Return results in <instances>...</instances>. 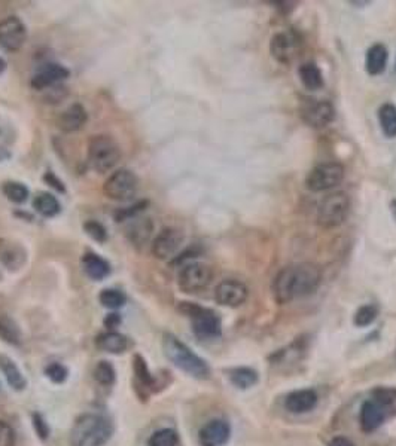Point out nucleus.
Listing matches in <instances>:
<instances>
[{
    "instance_id": "a18cd8bd",
    "label": "nucleus",
    "mask_w": 396,
    "mask_h": 446,
    "mask_svg": "<svg viewBox=\"0 0 396 446\" xmlns=\"http://www.w3.org/2000/svg\"><path fill=\"white\" fill-rule=\"evenodd\" d=\"M390 210H392V214H393V218L396 221V199H393V201L390 203Z\"/></svg>"
},
{
    "instance_id": "7c9ffc66",
    "label": "nucleus",
    "mask_w": 396,
    "mask_h": 446,
    "mask_svg": "<svg viewBox=\"0 0 396 446\" xmlns=\"http://www.w3.org/2000/svg\"><path fill=\"white\" fill-rule=\"evenodd\" d=\"M2 192L9 199V201H12L15 204L26 203L27 198H28V194H30L26 184L20 183V182H12V180L4 183Z\"/></svg>"
},
{
    "instance_id": "5701e85b",
    "label": "nucleus",
    "mask_w": 396,
    "mask_h": 446,
    "mask_svg": "<svg viewBox=\"0 0 396 446\" xmlns=\"http://www.w3.org/2000/svg\"><path fill=\"white\" fill-rule=\"evenodd\" d=\"M82 269L84 272L89 277L91 280H96V281H100L103 279H106V277L109 275L111 272V267L109 264L106 262V260L103 257H100L99 255L96 253H85L82 256Z\"/></svg>"
},
{
    "instance_id": "58836bf2",
    "label": "nucleus",
    "mask_w": 396,
    "mask_h": 446,
    "mask_svg": "<svg viewBox=\"0 0 396 446\" xmlns=\"http://www.w3.org/2000/svg\"><path fill=\"white\" fill-rule=\"evenodd\" d=\"M0 446H15V433L12 427L0 420Z\"/></svg>"
},
{
    "instance_id": "1a4fd4ad",
    "label": "nucleus",
    "mask_w": 396,
    "mask_h": 446,
    "mask_svg": "<svg viewBox=\"0 0 396 446\" xmlns=\"http://www.w3.org/2000/svg\"><path fill=\"white\" fill-rule=\"evenodd\" d=\"M213 269L203 262H189L180 268L177 275L179 289L185 294H198L210 286Z\"/></svg>"
},
{
    "instance_id": "473e14b6",
    "label": "nucleus",
    "mask_w": 396,
    "mask_h": 446,
    "mask_svg": "<svg viewBox=\"0 0 396 446\" xmlns=\"http://www.w3.org/2000/svg\"><path fill=\"white\" fill-rule=\"evenodd\" d=\"M133 369H134L136 379L139 381L141 386H143L145 389L152 387V384H154V378H152L149 369H148V364L142 356H139V355L134 356Z\"/></svg>"
},
{
    "instance_id": "9b49d317",
    "label": "nucleus",
    "mask_w": 396,
    "mask_h": 446,
    "mask_svg": "<svg viewBox=\"0 0 396 446\" xmlns=\"http://www.w3.org/2000/svg\"><path fill=\"white\" fill-rule=\"evenodd\" d=\"M27 40V27L15 15L0 21V46L5 51L17 52Z\"/></svg>"
},
{
    "instance_id": "2eb2a0df",
    "label": "nucleus",
    "mask_w": 396,
    "mask_h": 446,
    "mask_svg": "<svg viewBox=\"0 0 396 446\" xmlns=\"http://www.w3.org/2000/svg\"><path fill=\"white\" fill-rule=\"evenodd\" d=\"M27 260V252L23 244L9 238H0V264L9 271L23 268Z\"/></svg>"
},
{
    "instance_id": "cd10ccee",
    "label": "nucleus",
    "mask_w": 396,
    "mask_h": 446,
    "mask_svg": "<svg viewBox=\"0 0 396 446\" xmlns=\"http://www.w3.org/2000/svg\"><path fill=\"white\" fill-rule=\"evenodd\" d=\"M378 121L386 137H396V106H393L392 103H385L380 106Z\"/></svg>"
},
{
    "instance_id": "e433bc0d",
    "label": "nucleus",
    "mask_w": 396,
    "mask_h": 446,
    "mask_svg": "<svg viewBox=\"0 0 396 446\" xmlns=\"http://www.w3.org/2000/svg\"><path fill=\"white\" fill-rule=\"evenodd\" d=\"M84 230L91 240H94L100 244L106 242V240H108V230H106V228L97 221H87L84 223Z\"/></svg>"
},
{
    "instance_id": "f8f14e48",
    "label": "nucleus",
    "mask_w": 396,
    "mask_h": 446,
    "mask_svg": "<svg viewBox=\"0 0 396 446\" xmlns=\"http://www.w3.org/2000/svg\"><path fill=\"white\" fill-rule=\"evenodd\" d=\"M301 118L312 128H325L335 119V107L328 100H313L301 107Z\"/></svg>"
},
{
    "instance_id": "37998d69",
    "label": "nucleus",
    "mask_w": 396,
    "mask_h": 446,
    "mask_svg": "<svg viewBox=\"0 0 396 446\" xmlns=\"http://www.w3.org/2000/svg\"><path fill=\"white\" fill-rule=\"evenodd\" d=\"M328 446H355L352 443V440H348L347 437H343V436H339V437H334Z\"/></svg>"
},
{
    "instance_id": "de8ad7c7",
    "label": "nucleus",
    "mask_w": 396,
    "mask_h": 446,
    "mask_svg": "<svg viewBox=\"0 0 396 446\" xmlns=\"http://www.w3.org/2000/svg\"><path fill=\"white\" fill-rule=\"evenodd\" d=\"M395 69H396V67H395Z\"/></svg>"
},
{
    "instance_id": "4c0bfd02",
    "label": "nucleus",
    "mask_w": 396,
    "mask_h": 446,
    "mask_svg": "<svg viewBox=\"0 0 396 446\" xmlns=\"http://www.w3.org/2000/svg\"><path fill=\"white\" fill-rule=\"evenodd\" d=\"M45 375H47L53 382L62 384L67 378V369L60 363H51L47 369H45Z\"/></svg>"
},
{
    "instance_id": "39448f33",
    "label": "nucleus",
    "mask_w": 396,
    "mask_h": 446,
    "mask_svg": "<svg viewBox=\"0 0 396 446\" xmlns=\"http://www.w3.org/2000/svg\"><path fill=\"white\" fill-rule=\"evenodd\" d=\"M180 311L191 317L192 330L197 338L210 341L221 336V318L215 311L203 308V306H198L191 302H182Z\"/></svg>"
},
{
    "instance_id": "9d476101",
    "label": "nucleus",
    "mask_w": 396,
    "mask_h": 446,
    "mask_svg": "<svg viewBox=\"0 0 396 446\" xmlns=\"http://www.w3.org/2000/svg\"><path fill=\"white\" fill-rule=\"evenodd\" d=\"M301 45H302L301 36L295 30H286V32H279L271 38L270 52L277 63L291 65L298 57Z\"/></svg>"
},
{
    "instance_id": "f704fd0d",
    "label": "nucleus",
    "mask_w": 396,
    "mask_h": 446,
    "mask_svg": "<svg viewBox=\"0 0 396 446\" xmlns=\"http://www.w3.org/2000/svg\"><path fill=\"white\" fill-rule=\"evenodd\" d=\"M94 379L101 386L109 387L115 382V369L109 362H100L94 369Z\"/></svg>"
},
{
    "instance_id": "49530a36",
    "label": "nucleus",
    "mask_w": 396,
    "mask_h": 446,
    "mask_svg": "<svg viewBox=\"0 0 396 446\" xmlns=\"http://www.w3.org/2000/svg\"><path fill=\"white\" fill-rule=\"evenodd\" d=\"M350 4H353V5H370L371 2H350Z\"/></svg>"
},
{
    "instance_id": "c9c22d12",
    "label": "nucleus",
    "mask_w": 396,
    "mask_h": 446,
    "mask_svg": "<svg viewBox=\"0 0 396 446\" xmlns=\"http://www.w3.org/2000/svg\"><path fill=\"white\" fill-rule=\"evenodd\" d=\"M378 310L374 305H363L355 314V325L359 328H367L377 318Z\"/></svg>"
},
{
    "instance_id": "72a5a7b5",
    "label": "nucleus",
    "mask_w": 396,
    "mask_h": 446,
    "mask_svg": "<svg viewBox=\"0 0 396 446\" xmlns=\"http://www.w3.org/2000/svg\"><path fill=\"white\" fill-rule=\"evenodd\" d=\"M177 435L172 428H163L149 437V446H176Z\"/></svg>"
},
{
    "instance_id": "4be33fe9",
    "label": "nucleus",
    "mask_w": 396,
    "mask_h": 446,
    "mask_svg": "<svg viewBox=\"0 0 396 446\" xmlns=\"http://www.w3.org/2000/svg\"><path fill=\"white\" fill-rule=\"evenodd\" d=\"M387 48L383 43H375L367 51V57H365V69H367L368 74L378 76L382 74L387 65Z\"/></svg>"
},
{
    "instance_id": "c756f323",
    "label": "nucleus",
    "mask_w": 396,
    "mask_h": 446,
    "mask_svg": "<svg viewBox=\"0 0 396 446\" xmlns=\"http://www.w3.org/2000/svg\"><path fill=\"white\" fill-rule=\"evenodd\" d=\"M230 379L238 389H249L258 381V374L251 367H237L230 372Z\"/></svg>"
},
{
    "instance_id": "b1692460",
    "label": "nucleus",
    "mask_w": 396,
    "mask_h": 446,
    "mask_svg": "<svg viewBox=\"0 0 396 446\" xmlns=\"http://www.w3.org/2000/svg\"><path fill=\"white\" fill-rule=\"evenodd\" d=\"M96 344L100 350L112 352V355H121L128 348V340L118 332H106L99 335Z\"/></svg>"
},
{
    "instance_id": "2f4dec72",
    "label": "nucleus",
    "mask_w": 396,
    "mask_h": 446,
    "mask_svg": "<svg viewBox=\"0 0 396 446\" xmlns=\"http://www.w3.org/2000/svg\"><path fill=\"white\" fill-rule=\"evenodd\" d=\"M100 303L109 310H118L121 306H124L127 302V296L121 290L116 289H104L99 296Z\"/></svg>"
},
{
    "instance_id": "6e6552de",
    "label": "nucleus",
    "mask_w": 396,
    "mask_h": 446,
    "mask_svg": "<svg viewBox=\"0 0 396 446\" xmlns=\"http://www.w3.org/2000/svg\"><path fill=\"white\" fill-rule=\"evenodd\" d=\"M344 179V167L340 162H322L316 165L306 179L310 192H325L337 188Z\"/></svg>"
},
{
    "instance_id": "dca6fc26",
    "label": "nucleus",
    "mask_w": 396,
    "mask_h": 446,
    "mask_svg": "<svg viewBox=\"0 0 396 446\" xmlns=\"http://www.w3.org/2000/svg\"><path fill=\"white\" fill-rule=\"evenodd\" d=\"M231 430L228 423L222 420H211L202 427L198 433V440L202 446H222L228 442Z\"/></svg>"
},
{
    "instance_id": "393cba45",
    "label": "nucleus",
    "mask_w": 396,
    "mask_h": 446,
    "mask_svg": "<svg viewBox=\"0 0 396 446\" xmlns=\"http://www.w3.org/2000/svg\"><path fill=\"white\" fill-rule=\"evenodd\" d=\"M299 79L302 85L310 91H319L324 88V74L316 63H304L298 69Z\"/></svg>"
},
{
    "instance_id": "aec40b11",
    "label": "nucleus",
    "mask_w": 396,
    "mask_h": 446,
    "mask_svg": "<svg viewBox=\"0 0 396 446\" xmlns=\"http://www.w3.org/2000/svg\"><path fill=\"white\" fill-rule=\"evenodd\" d=\"M317 405V394L313 390H297L286 397L285 408L291 413H306Z\"/></svg>"
},
{
    "instance_id": "79ce46f5",
    "label": "nucleus",
    "mask_w": 396,
    "mask_h": 446,
    "mask_svg": "<svg viewBox=\"0 0 396 446\" xmlns=\"http://www.w3.org/2000/svg\"><path fill=\"white\" fill-rule=\"evenodd\" d=\"M119 321H121L119 316H116V314H109L108 317L104 318V326L108 328V329H114V328H116V326L119 325Z\"/></svg>"
},
{
    "instance_id": "c03bdc74",
    "label": "nucleus",
    "mask_w": 396,
    "mask_h": 446,
    "mask_svg": "<svg viewBox=\"0 0 396 446\" xmlns=\"http://www.w3.org/2000/svg\"><path fill=\"white\" fill-rule=\"evenodd\" d=\"M5 69H6V61L2 57H0V74L5 72Z\"/></svg>"
},
{
    "instance_id": "bb28decb",
    "label": "nucleus",
    "mask_w": 396,
    "mask_h": 446,
    "mask_svg": "<svg viewBox=\"0 0 396 446\" xmlns=\"http://www.w3.org/2000/svg\"><path fill=\"white\" fill-rule=\"evenodd\" d=\"M35 210L43 218H54L60 213L58 199L48 192H40L35 196L33 201Z\"/></svg>"
},
{
    "instance_id": "f03ea898",
    "label": "nucleus",
    "mask_w": 396,
    "mask_h": 446,
    "mask_svg": "<svg viewBox=\"0 0 396 446\" xmlns=\"http://www.w3.org/2000/svg\"><path fill=\"white\" fill-rule=\"evenodd\" d=\"M112 423L97 413H85L75 421L70 446H103L112 437Z\"/></svg>"
},
{
    "instance_id": "ddd939ff",
    "label": "nucleus",
    "mask_w": 396,
    "mask_h": 446,
    "mask_svg": "<svg viewBox=\"0 0 396 446\" xmlns=\"http://www.w3.org/2000/svg\"><path fill=\"white\" fill-rule=\"evenodd\" d=\"M184 242V234L176 228H164L152 241V255L160 260L173 257Z\"/></svg>"
},
{
    "instance_id": "a19ab883",
    "label": "nucleus",
    "mask_w": 396,
    "mask_h": 446,
    "mask_svg": "<svg viewBox=\"0 0 396 446\" xmlns=\"http://www.w3.org/2000/svg\"><path fill=\"white\" fill-rule=\"evenodd\" d=\"M43 180H45V182H47V183L50 184V186H53L54 189H57V191H60V192H65V186H63V183H62V182H60V180H58V179H57V177H55V176H54V174H53L51 172H48L47 174H45V176H43Z\"/></svg>"
},
{
    "instance_id": "f3484780",
    "label": "nucleus",
    "mask_w": 396,
    "mask_h": 446,
    "mask_svg": "<svg viewBox=\"0 0 396 446\" xmlns=\"http://www.w3.org/2000/svg\"><path fill=\"white\" fill-rule=\"evenodd\" d=\"M69 74L70 72L65 66L57 63H48L36 72V74L32 78V87L39 91L50 88L69 78Z\"/></svg>"
},
{
    "instance_id": "7ed1b4c3",
    "label": "nucleus",
    "mask_w": 396,
    "mask_h": 446,
    "mask_svg": "<svg viewBox=\"0 0 396 446\" xmlns=\"http://www.w3.org/2000/svg\"><path fill=\"white\" fill-rule=\"evenodd\" d=\"M163 350L165 357L180 371L197 379H207L210 377V367L207 363L202 357H198L188 345H185L175 335H164Z\"/></svg>"
},
{
    "instance_id": "412c9836",
    "label": "nucleus",
    "mask_w": 396,
    "mask_h": 446,
    "mask_svg": "<svg viewBox=\"0 0 396 446\" xmlns=\"http://www.w3.org/2000/svg\"><path fill=\"white\" fill-rule=\"evenodd\" d=\"M133 221L131 225L127 228V237L133 242V245L139 249H143L145 244L150 240L152 233H154V223L149 218L143 219H130Z\"/></svg>"
},
{
    "instance_id": "c85d7f7f",
    "label": "nucleus",
    "mask_w": 396,
    "mask_h": 446,
    "mask_svg": "<svg viewBox=\"0 0 396 446\" xmlns=\"http://www.w3.org/2000/svg\"><path fill=\"white\" fill-rule=\"evenodd\" d=\"M0 340L11 345H20L21 342V332L8 314L0 313Z\"/></svg>"
},
{
    "instance_id": "423d86ee",
    "label": "nucleus",
    "mask_w": 396,
    "mask_h": 446,
    "mask_svg": "<svg viewBox=\"0 0 396 446\" xmlns=\"http://www.w3.org/2000/svg\"><path fill=\"white\" fill-rule=\"evenodd\" d=\"M350 211V198L346 192H334L325 196L317 207V225L334 229L344 223Z\"/></svg>"
},
{
    "instance_id": "f257e3e1",
    "label": "nucleus",
    "mask_w": 396,
    "mask_h": 446,
    "mask_svg": "<svg viewBox=\"0 0 396 446\" xmlns=\"http://www.w3.org/2000/svg\"><path fill=\"white\" fill-rule=\"evenodd\" d=\"M322 281V271L310 262L287 265L274 277L271 291L280 305L306 298L317 290Z\"/></svg>"
},
{
    "instance_id": "0eeeda50",
    "label": "nucleus",
    "mask_w": 396,
    "mask_h": 446,
    "mask_svg": "<svg viewBox=\"0 0 396 446\" xmlns=\"http://www.w3.org/2000/svg\"><path fill=\"white\" fill-rule=\"evenodd\" d=\"M137 188H139V179L137 176L127 170V168H119L114 172L103 184V194L112 201L124 203L130 201L136 196Z\"/></svg>"
},
{
    "instance_id": "ea45409f",
    "label": "nucleus",
    "mask_w": 396,
    "mask_h": 446,
    "mask_svg": "<svg viewBox=\"0 0 396 446\" xmlns=\"http://www.w3.org/2000/svg\"><path fill=\"white\" fill-rule=\"evenodd\" d=\"M33 427L38 432V435L40 436V439H47L48 437V435H50L48 425H47V423L43 421V418L40 417V415H38V413L33 417Z\"/></svg>"
},
{
    "instance_id": "20e7f679",
    "label": "nucleus",
    "mask_w": 396,
    "mask_h": 446,
    "mask_svg": "<svg viewBox=\"0 0 396 446\" xmlns=\"http://www.w3.org/2000/svg\"><path fill=\"white\" fill-rule=\"evenodd\" d=\"M121 160L119 145L109 135H94L88 142V162L100 174L109 173Z\"/></svg>"
},
{
    "instance_id": "4468645a",
    "label": "nucleus",
    "mask_w": 396,
    "mask_h": 446,
    "mask_svg": "<svg viewBox=\"0 0 396 446\" xmlns=\"http://www.w3.org/2000/svg\"><path fill=\"white\" fill-rule=\"evenodd\" d=\"M249 290L246 284L237 280H224L218 284L215 290V299L222 306H230L236 308L248 301Z\"/></svg>"
},
{
    "instance_id": "6ab92c4d",
    "label": "nucleus",
    "mask_w": 396,
    "mask_h": 446,
    "mask_svg": "<svg viewBox=\"0 0 396 446\" xmlns=\"http://www.w3.org/2000/svg\"><path fill=\"white\" fill-rule=\"evenodd\" d=\"M386 418V411L375 401H367L361 408L359 421L365 433H371L383 424Z\"/></svg>"
},
{
    "instance_id": "a211bd4d",
    "label": "nucleus",
    "mask_w": 396,
    "mask_h": 446,
    "mask_svg": "<svg viewBox=\"0 0 396 446\" xmlns=\"http://www.w3.org/2000/svg\"><path fill=\"white\" fill-rule=\"evenodd\" d=\"M88 119L85 107L79 103L69 106L67 109L58 116L57 127L63 133H75L81 130Z\"/></svg>"
},
{
    "instance_id": "a878e982",
    "label": "nucleus",
    "mask_w": 396,
    "mask_h": 446,
    "mask_svg": "<svg viewBox=\"0 0 396 446\" xmlns=\"http://www.w3.org/2000/svg\"><path fill=\"white\" fill-rule=\"evenodd\" d=\"M0 369H2V372H4L8 384L13 390L23 391L26 389L27 381H26L24 375L21 374L20 369L17 367V364H15L11 359H8L5 356H0Z\"/></svg>"
}]
</instances>
